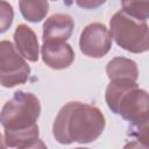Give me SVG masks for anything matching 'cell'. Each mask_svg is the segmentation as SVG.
Listing matches in <instances>:
<instances>
[{"instance_id": "cell-5", "label": "cell", "mask_w": 149, "mask_h": 149, "mask_svg": "<svg viewBox=\"0 0 149 149\" xmlns=\"http://www.w3.org/2000/svg\"><path fill=\"white\" fill-rule=\"evenodd\" d=\"M29 74L30 66L15 45L7 40L0 41V85L9 88L24 84Z\"/></svg>"}, {"instance_id": "cell-2", "label": "cell", "mask_w": 149, "mask_h": 149, "mask_svg": "<svg viewBox=\"0 0 149 149\" xmlns=\"http://www.w3.org/2000/svg\"><path fill=\"white\" fill-rule=\"evenodd\" d=\"M41 114L38 98L29 92L17 91L0 112V123L5 129V142L9 148H20L38 139L36 121Z\"/></svg>"}, {"instance_id": "cell-19", "label": "cell", "mask_w": 149, "mask_h": 149, "mask_svg": "<svg viewBox=\"0 0 149 149\" xmlns=\"http://www.w3.org/2000/svg\"><path fill=\"white\" fill-rule=\"evenodd\" d=\"M74 149H88V148H81V147H79V148H74Z\"/></svg>"}, {"instance_id": "cell-8", "label": "cell", "mask_w": 149, "mask_h": 149, "mask_svg": "<svg viewBox=\"0 0 149 149\" xmlns=\"http://www.w3.org/2000/svg\"><path fill=\"white\" fill-rule=\"evenodd\" d=\"M74 21L71 15L57 13L49 16L43 23V42H66L72 35Z\"/></svg>"}, {"instance_id": "cell-12", "label": "cell", "mask_w": 149, "mask_h": 149, "mask_svg": "<svg viewBox=\"0 0 149 149\" xmlns=\"http://www.w3.org/2000/svg\"><path fill=\"white\" fill-rule=\"evenodd\" d=\"M20 12L22 16L29 21L37 23L42 21L49 10V2L48 1H26L22 0L19 2Z\"/></svg>"}, {"instance_id": "cell-13", "label": "cell", "mask_w": 149, "mask_h": 149, "mask_svg": "<svg viewBox=\"0 0 149 149\" xmlns=\"http://www.w3.org/2000/svg\"><path fill=\"white\" fill-rule=\"evenodd\" d=\"M122 12L128 16L140 22H147L149 16V2L148 1H122Z\"/></svg>"}, {"instance_id": "cell-9", "label": "cell", "mask_w": 149, "mask_h": 149, "mask_svg": "<svg viewBox=\"0 0 149 149\" xmlns=\"http://www.w3.org/2000/svg\"><path fill=\"white\" fill-rule=\"evenodd\" d=\"M13 37L19 54L29 62H37L40 45L35 31L27 24L22 23L16 27Z\"/></svg>"}, {"instance_id": "cell-18", "label": "cell", "mask_w": 149, "mask_h": 149, "mask_svg": "<svg viewBox=\"0 0 149 149\" xmlns=\"http://www.w3.org/2000/svg\"><path fill=\"white\" fill-rule=\"evenodd\" d=\"M0 149H7V144L5 142V137L2 136L1 133H0Z\"/></svg>"}, {"instance_id": "cell-4", "label": "cell", "mask_w": 149, "mask_h": 149, "mask_svg": "<svg viewBox=\"0 0 149 149\" xmlns=\"http://www.w3.org/2000/svg\"><path fill=\"white\" fill-rule=\"evenodd\" d=\"M109 34L122 49L141 54L149 49V28L147 22H140L125 14L121 9L109 20Z\"/></svg>"}, {"instance_id": "cell-10", "label": "cell", "mask_w": 149, "mask_h": 149, "mask_svg": "<svg viewBox=\"0 0 149 149\" xmlns=\"http://www.w3.org/2000/svg\"><path fill=\"white\" fill-rule=\"evenodd\" d=\"M106 73L109 80L115 79H129L137 80L139 78V69L136 63L126 57H114L107 63Z\"/></svg>"}, {"instance_id": "cell-15", "label": "cell", "mask_w": 149, "mask_h": 149, "mask_svg": "<svg viewBox=\"0 0 149 149\" xmlns=\"http://www.w3.org/2000/svg\"><path fill=\"white\" fill-rule=\"evenodd\" d=\"M16 149H48V147L45 146V143L42 140L36 139L35 141H33L28 144H24L20 148H16Z\"/></svg>"}, {"instance_id": "cell-3", "label": "cell", "mask_w": 149, "mask_h": 149, "mask_svg": "<svg viewBox=\"0 0 149 149\" xmlns=\"http://www.w3.org/2000/svg\"><path fill=\"white\" fill-rule=\"evenodd\" d=\"M115 114L129 122L128 135L148 144L149 97L146 90L135 87L125 93L118 102Z\"/></svg>"}, {"instance_id": "cell-17", "label": "cell", "mask_w": 149, "mask_h": 149, "mask_svg": "<svg viewBox=\"0 0 149 149\" xmlns=\"http://www.w3.org/2000/svg\"><path fill=\"white\" fill-rule=\"evenodd\" d=\"M122 149H148V144H144L140 141H129L127 142Z\"/></svg>"}, {"instance_id": "cell-7", "label": "cell", "mask_w": 149, "mask_h": 149, "mask_svg": "<svg viewBox=\"0 0 149 149\" xmlns=\"http://www.w3.org/2000/svg\"><path fill=\"white\" fill-rule=\"evenodd\" d=\"M41 54L44 64L54 70L66 69L74 61V51L66 42H43Z\"/></svg>"}, {"instance_id": "cell-11", "label": "cell", "mask_w": 149, "mask_h": 149, "mask_svg": "<svg viewBox=\"0 0 149 149\" xmlns=\"http://www.w3.org/2000/svg\"><path fill=\"white\" fill-rule=\"evenodd\" d=\"M135 87H139L135 80H129V79L111 80V83L108 84L106 88V93H105V100H106L108 108L115 114V109H116L119 100L122 98L125 93H127L128 91Z\"/></svg>"}, {"instance_id": "cell-14", "label": "cell", "mask_w": 149, "mask_h": 149, "mask_svg": "<svg viewBox=\"0 0 149 149\" xmlns=\"http://www.w3.org/2000/svg\"><path fill=\"white\" fill-rule=\"evenodd\" d=\"M14 10L9 2L0 0V34L7 31L13 23Z\"/></svg>"}, {"instance_id": "cell-1", "label": "cell", "mask_w": 149, "mask_h": 149, "mask_svg": "<svg viewBox=\"0 0 149 149\" xmlns=\"http://www.w3.org/2000/svg\"><path fill=\"white\" fill-rule=\"evenodd\" d=\"M105 126V116L98 107L81 101H69L55 118L52 135L61 144H84L95 141Z\"/></svg>"}, {"instance_id": "cell-16", "label": "cell", "mask_w": 149, "mask_h": 149, "mask_svg": "<svg viewBox=\"0 0 149 149\" xmlns=\"http://www.w3.org/2000/svg\"><path fill=\"white\" fill-rule=\"evenodd\" d=\"M105 1L100 0V1H92V0H84V1H77V5L83 7V8H87V9H93V8H97L98 6L102 5Z\"/></svg>"}, {"instance_id": "cell-6", "label": "cell", "mask_w": 149, "mask_h": 149, "mask_svg": "<svg viewBox=\"0 0 149 149\" xmlns=\"http://www.w3.org/2000/svg\"><path fill=\"white\" fill-rule=\"evenodd\" d=\"M111 47L112 37L104 23H90L83 29L79 37V48L85 56L101 58L108 54Z\"/></svg>"}]
</instances>
